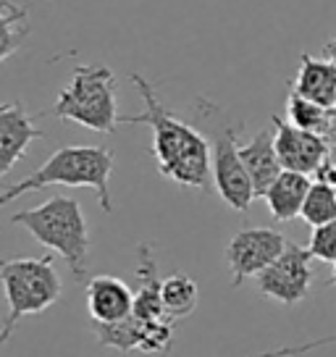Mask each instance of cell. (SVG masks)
Segmentation results:
<instances>
[{
  "instance_id": "6da1fadb",
  "label": "cell",
  "mask_w": 336,
  "mask_h": 357,
  "mask_svg": "<svg viewBox=\"0 0 336 357\" xmlns=\"http://www.w3.org/2000/svg\"><path fill=\"white\" fill-rule=\"evenodd\" d=\"M145 111L137 116H121V123H145L153 129V158L160 176L187 187V190H208L213 176V147L194 126L174 116L163 105L155 87L142 74H132Z\"/></svg>"
},
{
  "instance_id": "7a4b0ae2",
  "label": "cell",
  "mask_w": 336,
  "mask_h": 357,
  "mask_svg": "<svg viewBox=\"0 0 336 357\" xmlns=\"http://www.w3.org/2000/svg\"><path fill=\"white\" fill-rule=\"evenodd\" d=\"M111 174H113V150H108V147H98V145L61 147L34 174H29V176L24 178V181H16L11 187H6V192L0 195V202L8 205L16 197L26 195V192L53 187V184L90 187L98 195L100 208L111 215L113 202H111V187H108Z\"/></svg>"
},
{
  "instance_id": "3957f363",
  "label": "cell",
  "mask_w": 336,
  "mask_h": 357,
  "mask_svg": "<svg viewBox=\"0 0 336 357\" xmlns=\"http://www.w3.org/2000/svg\"><path fill=\"white\" fill-rule=\"evenodd\" d=\"M11 223L24 226L29 234L53 250L66 260L71 276L84 281L87 276V252H90V231H87V218L82 213L74 197L56 195L47 202L22 211L11 215Z\"/></svg>"
},
{
  "instance_id": "277c9868",
  "label": "cell",
  "mask_w": 336,
  "mask_h": 357,
  "mask_svg": "<svg viewBox=\"0 0 336 357\" xmlns=\"http://www.w3.org/2000/svg\"><path fill=\"white\" fill-rule=\"evenodd\" d=\"M50 116L100 134L116 132V126L121 123L116 74L108 66H77L71 71L68 84L58 92Z\"/></svg>"
},
{
  "instance_id": "5b68a950",
  "label": "cell",
  "mask_w": 336,
  "mask_h": 357,
  "mask_svg": "<svg viewBox=\"0 0 336 357\" xmlns=\"http://www.w3.org/2000/svg\"><path fill=\"white\" fill-rule=\"evenodd\" d=\"M0 279L8 300V318L0 331V342H8L19 321L47 310L63 294V284L53 257H11L0 263Z\"/></svg>"
},
{
  "instance_id": "8992f818",
  "label": "cell",
  "mask_w": 336,
  "mask_h": 357,
  "mask_svg": "<svg viewBox=\"0 0 336 357\" xmlns=\"http://www.w3.org/2000/svg\"><path fill=\"white\" fill-rule=\"evenodd\" d=\"M239 129L242 123H224L215 126L213 134V184L221 200L234 208V211L245 213L252 200H255V184L247 174V166L239 153Z\"/></svg>"
},
{
  "instance_id": "52a82bcc",
  "label": "cell",
  "mask_w": 336,
  "mask_h": 357,
  "mask_svg": "<svg viewBox=\"0 0 336 357\" xmlns=\"http://www.w3.org/2000/svg\"><path fill=\"white\" fill-rule=\"evenodd\" d=\"M310 250L289 242L287 250L276 257V263L268 266L258 276V291L268 300L281 305H297L307 297L313 287V268H310Z\"/></svg>"
},
{
  "instance_id": "ba28073f",
  "label": "cell",
  "mask_w": 336,
  "mask_h": 357,
  "mask_svg": "<svg viewBox=\"0 0 336 357\" xmlns=\"http://www.w3.org/2000/svg\"><path fill=\"white\" fill-rule=\"evenodd\" d=\"M289 239L273 229H242L226 245V263L231 271V284L239 287L245 279L260 276L276 257L287 250Z\"/></svg>"
},
{
  "instance_id": "9c48e42d",
  "label": "cell",
  "mask_w": 336,
  "mask_h": 357,
  "mask_svg": "<svg viewBox=\"0 0 336 357\" xmlns=\"http://www.w3.org/2000/svg\"><path fill=\"white\" fill-rule=\"evenodd\" d=\"M171 318L163 321H142L126 318L119 324H92V331L102 347H113L119 352H145V355H166L174 342Z\"/></svg>"
},
{
  "instance_id": "30bf717a",
  "label": "cell",
  "mask_w": 336,
  "mask_h": 357,
  "mask_svg": "<svg viewBox=\"0 0 336 357\" xmlns=\"http://www.w3.org/2000/svg\"><path fill=\"white\" fill-rule=\"evenodd\" d=\"M273 134H276V153L281 158L284 171L315 174V168L336 147L328 137L297 129L281 116H273Z\"/></svg>"
},
{
  "instance_id": "8fae6325",
  "label": "cell",
  "mask_w": 336,
  "mask_h": 357,
  "mask_svg": "<svg viewBox=\"0 0 336 357\" xmlns=\"http://www.w3.org/2000/svg\"><path fill=\"white\" fill-rule=\"evenodd\" d=\"M92 324H119L135 315V291L116 276H92L84 287Z\"/></svg>"
},
{
  "instance_id": "7c38bea8",
  "label": "cell",
  "mask_w": 336,
  "mask_h": 357,
  "mask_svg": "<svg viewBox=\"0 0 336 357\" xmlns=\"http://www.w3.org/2000/svg\"><path fill=\"white\" fill-rule=\"evenodd\" d=\"M34 139H45V134L34 126V119L24 111L22 102L0 105V174H11V168L26 155V147Z\"/></svg>"
},
{
  "instance_id": "4fadbf2b",
  "label": "cell",
  "mask_w": 336,
  "mask_h": 357,
  "mask_svg": "<svg viewBox=\"0 0 336 357\" xmlns=\"http://www.w3.org/2000/svg\"><path fill=\"white\" fill-rule=\"evenodd\" d=\"M135 318L142 321H163L168 318L163 307V279L158 273V260L153 257V245L137 247V291Z\"/></svg>"
},
{
  "instance_id": "5bb4252c",
  "label": "cell",
  "mask_w": 336,
  "mask_h": 357,
  "mask_svg": "<svg viewBox=\"0 0 336 357\" xmlns=\"http://www.w3.org/2000/svg\"><path fill=\"white\" fill-rule=\"evenodd\" d=\"M242 160L247 166V174L255 184V197H266L270 184L281 176V158L276 153V134L270 129H260L252 139H247L245 145H239Z\"/></svg>"
},
{
  "instance_id": "9a60e30c",
  "label": "cell",
  "mask_w": 336,
  "mask_h": 357,
  "mask_svg": "<svg viewBox=\"0 0 336 357\" xmlns=\"http://www.w3.org/2000/svg\"><path fill=\"white\" fill-rule=\"evenodd\" d=\"M291 92L326 108H336V63H331L328 58L303 53L297 77L291 82Z\"/></svg>"
},
{
  "instance_id": "2e32d148",
  "label": "cell",
  "mask_w": 336,
  "mask_h": 357,
  "mask_svg": "<svg viewBox=\"0 0 336 357\" xmlns=\"http://www.w3.org/2000/svg\"><path fill=\"white\" fill-rule=\"evenodd\" d=\"M310 187H313V181L307 174L281 171V176L270 184L263 200L268 202V211L276 221H291V218L303 215V205L307 200Z\"/></svg>"
},
{
  "instance_id": "e0dca14e",
  "label": "cell",
  "mask_w": 336,
  "mask_h": 357,
  "mask_svg": "<svg viewBox=\"0 0 336 357\" xmlns=\"http://www.w3.org/2000/svg\"><path fill=\"white\" fill-rule=\"evenodd\" d=\"M287 121L291 126H297V129H305V132H313L334 139V132H336L334 108L318 105V102L307 100L303 95L289 92V98H287Z\"/></svg>"
},
{
  "instance_id": "ac0fdd59",
  "label": "cell",
  "mask_w": 336,
  "mask_h": 357,
  "mask_svg": "<svg viewBox=\"0 0 336 357\" xmlns=\"http://www.w3.org/2000/svg\"><path fill=\"white\" fill-rule=\"evenodd\" d=\"M197 302H200V289L192 276L176 271L163 279V307L171 321H181V318L192 315Z\"/></svg>"
},
{
  "instance_id": "d6986e66",
  "label": "cell",
  "mask_w": 336,
  "mask_h": 357,
  "mask_svg": "<svg viewBox=\"0 0 336 357\" xmlns=\"http://www.w3.org/2000/svg\"><path fill=\"white\" fill-rule=\"evenodd\" d=\"M29 34V24H26V8L16 6L11 0L0 3V58H8L22 47V43Z\"/></svg>"
},
{
  "instance_id": "ffe728a7",
  "label": "cell",
  "mask_w": 336,
  "mask_h": 357,
  "mask_svg": "<svg viewBox=\"0 0 336 357\" xmlns=\"http://www.w3.org/2000/svg\"><path fill=\"white\" fill-rule=\"evenodd\" d=\"M307 226H323V223L336 221V187L313 181V187L307 192V200L303 205V215H300Z\"/></svg>"
},
{
  "instance_id": "44dd1931",
  "label": "cell",
  "mask_w": 336,
  "mask_h": 357,
  "mask_svg": "<svg viewBox=\"0 0 336 357\" xmlns=\"http://www.w3.org/2000/svg\"><path fill=\"white\" fill-rule=\"evenodd\" d=\"M310 255L321 263H336V221L315 226L310 234Z\"/></svg>"
},
{
  "instance_id": "7402d4cb",
  "label": "cell",
  "mask_w": 336,
  "mask_h": 357,
  "mask_svg": "<svg viewBox=\"0 0 336 357\" xmlns=\"http://www.w3.org/2000/svg\"><path fill=\"white\" fill-rule=\"evenodd\" d=\"M336 336H326V339H315V342H305V344H289V347H279V349H268V352H260V355L252 357H297V355H307L313 349H321L326 344H334Z\"/></svg>"
},
{
  "instance_id": "603a6c76",
  "label": "cell",
  "mask_w": 336,
  "mask_h": 357,
  "mask_svg": "<svg viewBox=\"0 0 336 357\" xmlns=\"http://www.w3.org/2000/svg\"><path fill=\"white\" fill-rule=\"evenodd\" d=\"M315 181L328 184V187H336V147L323 158V163L315 168Z\"/></svg>"
},
{
  "instance_id": "cb8c5ba5",
  "label": "cell",
  "mask_w": 336,
  "mask_h": 357,
  "mask_svg": "<svg viewBox=\"0 0 336 357\" xmlns=\"http://www.w3.org/2000/svg\"><path fill=\"white\" fill-rule=\"evenodd\" d=\"M323 56L328 58L331 63H336V37H331V40L323 45Z\"/></svg>"
},
{
  "instance_id": "d4e9b609",
  "label": "cell",
  "mask_w": 336,
  "mask_h": 357,
  "mask_svg": "<svg viewBox=\"0 0 336 357\" xmlns=\"http://www.w3.org/2000/svg\"><path fill=\"white\" fill-rule=\"evenodd\" d=\"M331 287H336V263H334V276H331Z\"/></svg>"
},
{
  "instance_id": "484cf974",
  "label": "cell",
  "mask_w": 336,
  "mask_h": 357,
  "mask_svg": "<svg viewBox=\"0 0 336 357\" xmlns=\"http://www.w3.org/2000/svg\"><path fill=\"white\" fill-rule=\"evenodd\" d=\"M334 116H336V108H334Z\"/></svg>"
}]
</instances>
